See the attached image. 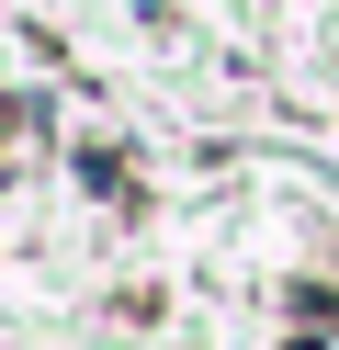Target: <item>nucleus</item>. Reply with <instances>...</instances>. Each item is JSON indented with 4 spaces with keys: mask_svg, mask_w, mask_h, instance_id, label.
I'll use <instances>...</instances> for the list:
<instances>
[]
</instances>
